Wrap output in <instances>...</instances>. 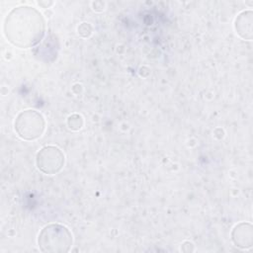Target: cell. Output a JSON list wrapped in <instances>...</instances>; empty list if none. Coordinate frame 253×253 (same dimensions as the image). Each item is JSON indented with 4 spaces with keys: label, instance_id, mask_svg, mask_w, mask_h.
<instances>
[{
    "label": "cell",
    "instance_id": "cell-2",
    "mask_svg": "<svg viewBox=\"0 0 253 253\" xmlns=\"http://www.w3.org/2000/svg\"><path fill=\"white\" fill-rule=\"evenodd\" d=\"M38 244L42 252H68L72 245V234L66 226L59 223H50L40 232Z\"/></svg>",
    "mask_w": 253,
    "mask_h": 253
},
{
    "label": "cell",
    "instance_id": "cell-1",
    "mask_svg": "<svg viewBox=\"0 0 253 253\" xmlns=\"http://www.w3.org/2000/svg\"><path fill=\"white\" fill-rule=\"evenodd\" d=\"M3 31L7 40L21 48L38 44L44 36L45 23L42 15L30 6L14 8L6 16Z\"/></svg>",
    "mask_w": 253,
    "mask_h": 253
},
{
    "label": "cell",
    "instance_id": "cell-3",
    "mask_svg": "<svg viewBox=\"0 0 253 253\" xmlns=\"http://www.w3.org/2000/svg\"><path fill=\"white\" fill-rule=\"evenodd\" d=\"M44 127L45 122L42 115L35 110L21 112L15 121V130L25 140H34L41 137Z\"/></svg>",
    "mask_w": 253,
    "mask_h": 253
},
{
    "label": "cell",
    "instance_id": "cell-7",
    "mask_svg": "<svg viewBox=\"0 0 253 253\" xmlns=\"http://www.w3.org/2000/svg\"><path fill=\"white\" fill-rule=\"evenodd\" d=\"M68 126L72 129H79L82 126V118L78 115H72L68 118Z\"/></svg>",
    "mask_w": 253,
    "mask_h": 253
},
{
    "label": "cell",
    "instance_id": "cell-4",
    "mask_svg": "<svg viewBox=\"0 0 253 253\" xmlns=\"http://www.w3.org/2000/svg\"><path fill=\"white\" fill-rule=\"evenodd\" d=\"M36 163L42 173L53 175L58 173L63 167L64 154L56 146H44L38 152Z\"/></svg>",
    "mask_w": 253,
    "mask_h": 253
},
{
    "label": "cell",
    "instance_id": "cell-5",
    "mask_svg": "<svg viewBox=\"0 0 253 253\" xmlns=\"http://www.w3.org/2000/svg\"><path fill=\"white\" fill-rule=\"evenodd\" d=\"M233 243L241 248L250 247L252 244V226L250 223L241 222L237 224L231 233Z\"/></svg>",
    "mask_w": 253,
    "mask_h": 253
},
{
    "label": "cell",
    "instance_id": "cell-6",
    "mask_svg": "<svg viewBox=\"0 0 253 253\" xmlns=\"http://www.w3.org/2000/svg\"><path fill=\"white\" fill-rule=\"evenodd\" d=\"M236 33L245 40L252 39V11H243L235 19Z\"/></svg>",
    "mask_w": 253,
    "mask_h": 253
}]
</instances>
